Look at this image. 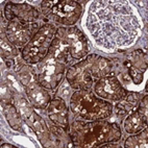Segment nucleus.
I'll return each mask as SVG.
<instances>
[{
    "label": "nucleus",
    "mask_w": 148,
    "mask_h": 148,
    "mask_svg": "<svg viewBox=\"0 0 148 148\" xmlns=\"http://www.w3.org/2000/svg\"><path fill=\"white\" fill-rule=\"evenodd\" d=\"M86 27L96 45L111 52L132 45L143 21L130 1H93L88 8Z\"/></svg>",
    "instance_id": "obj_1"
},
{
    "label": "nucleus",
    "mask_w": 148,
    "mask_h": 148,
    "mask_svg": "<svg viewBox=\"0 0 148 148\" xmlns=\"http://www.w3.org/2000/svg\"><path fill=\"white\" fill-rule=\"evenodd\" d=\"M74 146L77 147H100L104 143H114L120 140L121 130L115 123L95 120L89 123L75 121L72 125Z\"/></svg>",
    "instance_id": "obj_2"
},
{
    "label": "nucleus",
    "mask_w": 148,
    "mask_h": 148,
    "mask_svg": "<svg viewBox=\"0 0 148 148\" xmlns=\"http://www.w3.org/2000/svg\"><path fill=\"white\" fill-rule=\"evenodd\" d=\"M70 108L76 118L88 121L106 119L113 112L111 102L103 100L89 90L74 92L70 99Z\"/></svg>",
    "instance_id": "obj_3"
},
{
    "label": "nucleus",
    "mask_w": 148,
    "mask_h": 148,
    "mask_svg": "<svg viewBox=\"0 0 148 148\" xmlns=\"http://www.w3.org/2000/svg\"><path fill=\"white\" fill-rule=\"evenodd\" d=\"M56 34V27L53 24H44L39 28L32 40L23 47L22 56L28 65L39 64L47 56L52 41Z\"/></svg>",
    "instance_id": "obj_4"
},
{
    "label": "nucleus",
    "mask_w": 148,
    "mask_h": 148,
    "mask_svg": "<svg viewBox=\"0 0 148 148\" xmlns=\"http://www.w3.org/2000/svg\"><path fill=\"white\" fill-rule=\"evenodd\" d=\"M41 8L44 16L56 23L66 26L74 25L82 15V6L72 0H53L43 1Z\"/></svg>",
    "instance_id": "obj_5"
},
{
    "label": "nucleus",
    "mask_w": 148,
    "mask_h": 148,
    "mask_svg": "<svg viewBox=\"0 0 148 148\" xmlns=\"http://www.w3.org/2000/svg\"><path fill=\"white\" fill-rule=\"evenodd\" d=\"M37 82L48 91H54L63 80L66 72V64L58 61L54 56L48 53L39 67Z\"/></svg>",
    "instance_id": "obj_6"
},
{
    "label": "nucleus",
    "mask_w": 148,
    "mask_h": 148,
    "mask_svg": "<svg viewBox=\"0 0 148 148\" xmlns=\"http://www.w3.org/2000/svg\"><path fill=\"white\" fill-rule=\"evenodd\" d=\"M56 34L65 42L72 58L80 60L88 54L89 42L85 34L78 27L73 26L70 28L60 27L56 29Z\"/></svg>",
    "instance_id": "obj_7"
},
{
    "label": "nucleus",
    "mask_w": 148,
    "mask_h": 148,
    "mask_svg": "<svg viewBox=\"0 0 148 148\" xmlns=\"http://www.w3.org/2000/svg\"><path fill=\"white\" fill-rule=\"evenodd\" d=\"M95 94L103 100L119 102L126 96L127 92L115 75L108 74L98 78L95 85Z\"/></svg>",
    "instance_id": "obj_8"
},
{
    "label": "nucleus",
    "mask_w": 148,
    "mask_h": 148,
    "mask_svg": "<svg viewBox=\"0 0 148 148\" xmlns=\"http://www.w3.org/2000/svg\"><path fill=\"white\" fill-rule=\"evenodd\" d=\"M38 23H23L20 21L8 22L5 27L6 40L15 47H24L39 30Z\"/></svg>",
    "instance_id": "obj_9"
},
{
    "label": "nucleus",
    "mask_w": 148,
    "mask_h": 148,
    "mask_svg": "<svg viewBox=\"0 0 148 148\" xmlns=\"http://www.w3.org/2000/svg\"><path fill=\"white\" fill-rule=\"evenodd\" d=\"M66 77L70 87L76 90H90L93 85V76L88 70L85 60L70 67L67 71Z\"/></svg>",
    "instance_id": "obj_10"
},
{
    "label": "nucleus",
    "mask_w": 148,
    "mask_h": 148,
    "mask_svg": "<svg viewBox=\"0 0 148 148\" xmlns=\"http://www.w3.org/2000/svg\"><path fill=\"white\" fill-rule=\"evenodd\" d=\"M4 14L8 22L20 21L23 23H34L39 17V12L27 3H6Z\"/></svg>",
    "instance_id": "obj_11"
},
{
    "label": "nucleus",
    "mask_w": 148,
    "mask_h": 148,
    "mask_svg": "<svg viewBox=\"0 0 148 148\" xmlns=\"http://www.w3.org/2000/svg\"><path fill=\"white\" fill-rule=\"evenodd\" d=\"M25 93L32 106L38 110L46 108L51 100L48 90L42 87L37 80L25 87Z\"/></svg>",
    "instance_id": "obj_12"
},
{
    "label": "nucleus",
    "mask_w": 148,
    "mask_h": 148,
    "mask_svg": "<svg viewBox=\"0 0 148 148\" xmlns=\"http://www.w3.org/2000/svg\"><path fill=\"white\" fill-rule=\"evenodd\" d=\"M128 73L136 85L141 84L147 69V56L142 50H136L128 58Z\"/></svg>",
    "instance_id": "obj_13"
},
{
    "label": "nucleus",
    "mask_w": 148,
    "mask_h": 148,
    "mask_svg": "<svg viewBox=\"0 0 148 148\" xmlns=\"http://www.w3.org/2000/svg\"><path fill=\"white\" fill-rule=\"evenodd\" d=\"M48 116L58 126L66 128L68 126V108L63 98L51 99L47 106Z\"/></svg>",
    "instance_id": "obj_14"
},
{
    "label": "nucleus",
    "mask_w": 148,
    "mask_h": 148,
    "mask_svg": "<svg viewBox=\"0 0 148 148\" xmlns=\"http://www.w3.org/2000/svg\"><path fill=\"white\" fill-rule=\"evenodd\" d=\"M87 64L88 70L90 71L91 75L96 78H101L110 74L113 64L110 60L98 56H90L85 58Z\"/></svg>",
    "instance_id": "obj_15"
},
{
    "label": "nucleus",
    "mask_w": 148,
    "mask_h": 148,
    "mask_svg": "<svg viewBox=\"0 0 148 148\" xmlns=\"http://www.w3.org/2000/svg\"><path fill=\"white\" fill-rule=\"evenodd\" d=\"M124 130L126 132L134 135L144 130L147 124V111L138 108L132 112L124 120Z\"/></svg>",
    "instance_id": "obj_16"
},
{
    "label": "nucleus",
    "mask_w": 148,
    "mask_h": 148,
    "mask_svg": "<svg viewBox=\"0 0 148 148\" xmlns=\"http://www.w3.org/2000/svg\"><path fill=\"white\" fill-rule=\"evenodd\" d=\"M4 115H5V119L8 121V125L17 130V132H22V126H23V122H22L21 115L19 114L17 108L11 104V103H6L4 108Z\"/></svg>",
    "instance_id": "obj_17"
},
{
    "label": "nucleus",
    "mask_w": 148,
    "mask_h": 148,
    "mask_svg": "<svg viewBox=\"0 0 148 148\" xmlns=\"http://www.w3.org/2000/svg\"><path fill=\"white\" fill-rule=\"evenodd\" d=\"M139 98L140 95L138 93H130V94H126L124 98H123V101L120 100L119 103L117 104V113L119 116H123V115L128 114L130 112L132 111V108L137 106L138 101H139Z\"/></svg>",
    "instance_id": "obj_18"
},
{
    "label": "nucleus",
    "mask_w": 148,
    "mask_h": 148,
    "mask_svg": "<svg viewBox=\"0 0 148 148\" xmlns=\"http://www.w3.org/2000/svg\"><path fill=\"white\" fill-rule=\"evenodd\" d=\"M148 132L146 127L141 132L134 134L132 137H130L125 141L124 147L126 148H146L148 146Z\"/></svg>",
    "instance_id": "obj_19"
},
{
    "label": "nucleus",
    "mask_w": 148,
    "mask_h": 148,
    "mask_svg": "<svg viewBox=\"0 0 148 148\" xmlns=\"http://www.w3.org/2000/svg\"><path fill=\"white\" fill-rule=\"evenodd\" d=\"M17 72H18L19 80L24 86V88L37 80V75H34V70L29 65H23Z\"/></svg>",
    "instance_id": "obj_20"
},
{
    "label": "nucleus",
    "mask_w": 148,
    "mask_h": 148,
    "mask_svg": "<svg viewBox=\"0 0 148 148\" xmlns=\"http://www.w3.org/2000/svg\"><path fill=\"white\" fill-rule=\"evenodd\" d=\"M18 51L8 40L1 39V56L4 61L6 60H14L13 56H17Z\"/></svg>",
    "instance_id": "obj_21"
},
{
    "label": "nucleus",
    "mask_w": 148,
    "mask_h": 148,
    "mask_svg": "<svg viewBox=\"0 0 148 148\" xmlns=\"http://www.w3.org/2000/svg\"><path fill=\"white\" fill-rule=\"evenodd\" d=\"M32 123H34V130H36V132L39 134V138H40V140H42V142H44L45 140V138L47 137V130H46V127L45 124L43 123L42 119H40V117L39 115H37L36 113H32Z\"/></svg>",
    "instance_id": "obj_22"
},
{
    "label": "nucleus",
    "mask_w": 148,
    "mask_h": 148,
    "mask_svg": "<svg viewBox=\"0 0 148 148\" xmlns=\"http://www.w3.org/2000/svg\"><path fill=\"white\" fill-rule=\"evenodd\" d=\"M15 99H17L16 106L19 108L20 113H21L22 116L26 117V118H29V117L32 116L34 112H32L30 102H28L25 98L21 97V96H19V97H15Z\"/></svg>",
    "instance_id": "obj_23"
},
{
    "label": "nucleus",
    "mask_w": 148,
    "mask_h": 148,
    "mask_svg": "<svg viewBox=\"0 0 148 148\" xmlns=\"http://www.w3.org/2000/svg\"><path fill=\"white\" fill-rule=\"evenodd\" d=\"M1 99H2V102L6 103H11V101L15 99L14 91L8 82H2V85H1Z\"/></svg>",
    "instance_id": "obj_24"
},
{
    "label": "nucleus",
    "mask_w": 148,
    "mask_h": 148,
    "mask_svg": "<svg viewBox=\"0 0 148 148\" xmlns=\"http://www.w3.org/2000/svg\"><path fill=\"white\" fill-rule=\"evenodd\" d=\"M62 94H63V99L64 98L68 97V95L70 94V85H64L63 87H62Z\"/></svg>",
    "instance_id": "obj_25"
},
{
    "label": "nucleus",
    "mask_w": 148,
    "mask_h": 148,
    "mask_svg": "<svg viewBox=\"0 0 148 148\" xmlns=\"http://www.w3.org/2000/svg\"><path fill=\"white\" fill-rule=\"evenodd\" d=\"M1 147H11V148H14L15 146L11 145V144H2V145H1Z\"/></svg>",
    "instance_id": "obj_26"
}]
</instances>
